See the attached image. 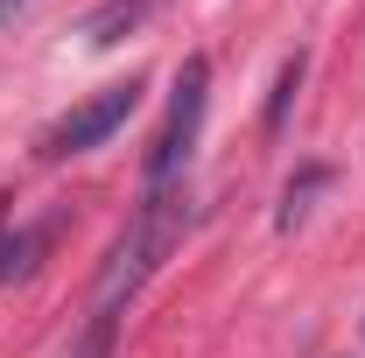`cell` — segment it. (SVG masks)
<instances>
[{
    "mask_svg": "<svg viewBox=\"0 0 365 358\" xmlns=\"http://www.w3.org/2000/svg\"><path fill=\"white\" fill-rule=\"evenodd\" d=\"M176 232H182V190H148L140 211H134V225L113 239V253H106V267H98L91 310H113V316H120V302H127L140 281L155 274V260L176 246Z\"/></svg>",
    "mask_w": 365,
    "mask_h": 358,
    "instance_id": "6da1fadb",
    "label": "cell"
},
{
    "mask_svg": "<svg viewBox=\"0 0 365 358\" xmlns=\"http://www.w3.org/2000/svg\"><path fill=\"white\" fill-rule=\"evenodd\" d=\"M204 106H211V63L190 56L176 71V98H169V120L148 148V190H182V169L197 155V134H204Z\"/></svg>",
    "mask_w": 365,
    "mask_h": 358,
    "instance_id": "7a4b0ae2",
    "label": "cell"
},
{
    "mask_svg": "<svg viewBox=\"0 0 365 358\" xmlns=\"http://www.w3.org/2000/svg\"><path fill=\"white\" fill-rule=\"evenodd\" d=\"M134 106H140V78L91 91L85 106H71V113L43 134V155H85V148H98V140H113L127 120H134Z\"/></svg>",
    "mask_w": 365,
    "mask_h": 358,
    "instance_id": "3957f363",
    "label": "cell"
},
{
    "mask_svg": "<svg viewBox=\"0 0 365 358\" xmlns=\"http://www.w3.org/2000/svg\"><path fill=\"white\" fill-rule=\"evenodd\" d=\"M155 7H162V0H106V7L85 21V43L106 49V43H120V36H134V29L155 14Z\"/></svg>",
    "mask_w": 365,
    "mask_h": 358,
    "instance_id": "277c9868",
    "label": "cell"
},
{
    "mask_svg": "<svg viewBox=\"0 0 365 358\" xmlns=\"http://www.w3.org/2000/svg\"><path fill=\"white\" fill-rule=\"evenodd\" d=\"M323 183H330V169H302V176L288 183V197H281V218H274V225H281V232H288V225H302V211H309V197H317Z\"/></svg>",
    "mask_w": 365,
    "mask_h": 358,
    "instance_id": "5b68a950",
    "label": "cell"
},
{
    "mask_svg": "<svg viewBox=\"0 0 365 358\" xmlns=\"http://www.w3.org/2000/svg\"><path fill=\"white\" fill-rule=\"evenodd\" d=\"M295 91H302V49H295V56L281 63V78H274V98H267V127H281V120H288Z\"/></svg>",
    "mask_w": 365,
    "mask_h": 358,
    "instance_id": "8992f818",
    "label": "cell"
},
{
    "mask_svg": "<svg viewBox=\"0 0 365 358\" xmlns=\"http://www.w3.org/2000/svg\"><path fill=\"white\" fill-rule=\"evenodd\" d=\"M113 330H120V316H113V310H91V323H85V337H78V352H71V358H113Z\"/></svg>",
    "mask_w": 365,
    "mask_h": 358,
    "instance_id": "52a82bcc",
    "label": "cell"
},
{
    "mask_svg": "<svg viewBox=\"0 0 365 358\" xmlns=\"http://www.w3.org/2000/svg\"><path fill=\"white\" fill-rule=\"evenodd\" d=\"M29 260H36V232L0 239V281H7V274H29Z\"/></svg>",
    "mask_w": 365,
    "mask_h": 358,
    "instance_id": "ba28073f",
    "label": "cell"
},
{
    "mask_svg": "<svg viewBox=\"0 0 365 358\" xmlns=\"http://www.w3.org/2000/svg\"><path fill=\"white\" fill-rule=\"evenodd\" d=\"M21 7H29V0H0V21H14V14H21Z\"/></svg>",
    "mask_w": 365,
    "mask_h": 358,
    "instance_id": "9c48e42d",
    "label": "cell"
}]
</instances>
